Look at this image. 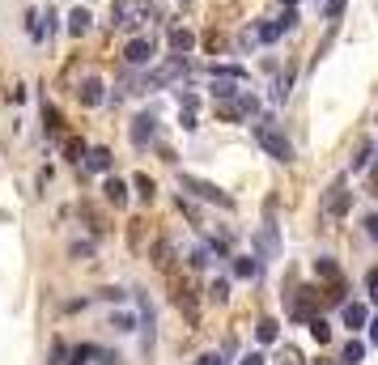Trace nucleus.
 <instances>
[{
  "mask_svg": "<svg viewBox=\"0 0 378 365\" xmlns=\"http://www.w3.org/2000/svg\"><path fill=\"white\" fill-rule=\"evenodd\" d=\"M255 140H259L268 153H272L277 162H293V144H289V140H285L272 124H268V119H263V124H255Z\"/></svg>",
  "mask_w": 378,
  "mask_h": 365,
  "instance_id": "f257e3e1",
  "label": "nucleus"
},
{
  "mask_svg": "<svg viewBox=\"0 0 378 365\" xmlns=\"http://www.w3.org/2000/svg\"><path fill=\"white\" fill-rule=\"evenodd\" d=\"M140 17H149V0H115L111 22H115L119 30H132V26H140Z\"/></svg>",
  "mask_w": 378,
  "mask_h": 365,
  "instance_id": "f03ea898",
  "label": "nucleus"
},
{
  "mask_svg": "<svg viewBox=\"0 0 378 365\" xmlns=\"http://www.w3.org/2000/svg\"><path fill=\"white\" fill-rule=\"evenodd\" d=\"M183 187L191 191V195H200V200H208V204H221V208H234V200L221 191V187H212V183H204V179H191V174H183Z\"/></svg>",
  "mask_w": 378,
  "mask_h": 365,
  "instance_id": "7ed1b4c3",
  "label": "nucleus"
},
{
  "mask_svg": "<svg viewBox=\"0 0 378 365\" xmlns=\"http://www.w3.org/2000/svg\"><path fill=\"white\" fill-rule=\"evenodd\" d=\"M149 60H153V38H145V34H140V38H128L124 64H128V68H145Z\"/></svg>",
  "mask_w": 378,
  "mask_h": 365,
  "instance_id": "20e7f679",
  "label": "nucleus"
},
{
  "mask_svg": "<svg viewBox=\"0 0 378 365\" xmlns=\"http://www.w3.org/2000/svg\"><path fill=\"white\" fill-rule=\"evenodd\" d=\"M323 213H328V217H344L349 213V187H344V179H336L328 187V195H323Z\"/></svg>",
  "mask_w": 378,
  "mask_h": 365,
  "instance_id": "39448f33",
  "label": "nucleus"
},
{
  "mask_svg": "<svg viewBox=\"0 0 378 365\" xmlns=\"http://www.w3.org/2000/svg\"><path fill=\"white\" fill-rule=\"evenodd\" d=\"M293 22H298V13H293V9H285V17H277V22H263L255 38H259V43H277V38H281V34H285Z\"/></svg>",
  "mask_w": 378,
  "mask_h": 365,
  "instance_id": "423d86ee",
  "label": "nucleus"
},
{
  "mask_svg": "<svg viewBox=\"0 0 378 365\" xmlns=\"http://www.w3.org/2000/svg\"><path fill=\"white\" fill-rule=\"evenodd\" d=\"M340 319H344V327H353V332H361V327L370 323V310H365L361 301H344V310H340Z\"/></svg>",
  "mask_w": 378,
  "mask_h": 365,
  "instance_id": "0eeeda50",
  "label": "nucleus"
},
{
  "mask_svg": "<svg viewBox=\"0 0 378 365\" xmlns=\"http://www.w3.org/2000/svg\"><path fill=\"white\" fill-rule=\"evenodd\" d=\"M149 140H153V115H136V119H132V144L145 149Z\"/></svg>",
  "mask_w": 378,
  "mask_h": 365,
  "instance_id": "6e6552de",
  "label": "nucleus"
},
{
  "mask_svg": "<svg viewBox=\"0 0 378 365\" xmlns=\"http://www.w3.org/2000/svg\"><path fill=\"white\" fill-rule=\"evenodd\" d=\"M102 98H106V85H102L98 77H89V81L81 85V107H102Z\"/></svg>",
  "mask_w": 378,
  "mask_h": 365,
  "instance_id": "1a4fd4ad",
  "label": "nucleus"
},
{
  "mask_svg": "<svg viewBox=\"0 0 378 365\" xmlns=\"http://www.w3.org/2000/svg\"><path fill=\"white\" fill-rule=\"evenodd\" d=\"M238 85H242V81H230V77H212V98H217V102H230L234 94H242Z\"/></svg>",
  "mask_w": 378,
  "mask_h": 365,
  "instance_id": "9d476101",
  "label": "nucleus"
},
{
  "mask_svg": "<svg viewBox=\"0 0 378 365\" xmlns=\"http://www.w3.org/2000/svg\"><path fill=\"white\" fill-rule=\"evenodd\" d=\"M170 47L179 51V56H187V51L196 47V34H191V30H183V26H175V30H170Z\"/></svg>",
  "mask_w": 378,
  "mask_h": 365,
  "instance_id": "9b49d317",
  "label": "nucleus"
},
{
  "mask_svg": "<svg viewBox=\"0 0 378 365\" xmlns=\"http://www.w3.org/2000/svg\"><path fill=\"white\" fill-rule=\"evenodd\" d=\"M314 272H319L323 281L340 285V268H336V259H328V255H319V259H314Z\"/></svg>",
  "mask_w": 378,
  "mask_h": 365,
  "instance_id": "f8f14e48",
  "label": "nucleus"
},
{
  "mask_svg": "<svg viewBox=\"0 0 378 365\" xmlns=\"http://www.w3.org/2000/svg\"><path fill=\"white\" fill-rule=\"evenodd\" d=\"M106 200H111L115 208H124V204H128V183H119V179H106Z\"/></svg>",
  "mask_w": 378,
  "mask_h": 365,
  "instance_id": "ddd939ff",
  "label": "nucleus"
},
{
  "mask_svg": "<svg viewBox=\"0 0 378 365\" xmlns=\"http://www.w3.org/2000/svg\"><path fill=\"white\" fill-rule=\"evenodd\" d=\"M94 174H102V170H111V149H89V162H85Z\"/></svg>",
  "mask_w": 378,
  "mask_h": 365,
  "instance_id": "4468645a",
  "label": "nucleus"
},
{
  "mask_svg": "<svg viewBox=\"0 0 378 365\" xmlns=\"http://www.w3.org/2000/svg\"><path fill=\"white\" fill-rule=\"evenodd\" d=\"M234 276H242V281H255L259 276V259H234Z\"/></svg>",
  "mask_w": 378,
  "mask_h": 365,
  "instance_id": "2eb2a0df",
  "label": "nucleus"
},
{
  "mask_svg": "<svg viewBox=\"0 0 378 365\" xmlns=\"http://www.w3.org/2000/svg\"><path fill=\"white\" fill-rule=\"evenodd\" d=\"M255 336H259V344H272V340L281 336V323H277V319H259V327H255Z\"/></svg>",
  "mask_w": 378,
  "mask_h": 365,
  "instance_id": "dca6fc26",
  "label": "nucleus"
},
{
  "mask_svg": "<svg viewBox=\"0 0 378 365\" xmlns=\"http://www.w3.org/2000/svg\"><path fill=\"white\" fill-rule=\"evenodd\" d=\"M89 30V9H73L68 13V34H85Z\"/></svg>",
  "mask_w": 378,
  "mask_h": 365,
  "instance_id": "f3484780",
  "label": "nucleus"
},
{
  "mask_svg": "<svg viewBox=\"0 0 378 365\" xmlns=\"http://www.w3.org/2000/svg\"><path fill=\"white\" fill-rule=\"evenodd\" d=\"M212 77H230V81H247V68H242V64H217V68H212Z\"/></svg>",
  "mask_w": 378,
  "mask_h": 365,
  "instance_id": "a211bd4d",
  "label": "nucleus"
},
{
  "mask_svg": "<svg viewBox=\"0 0 378 365\" xmlns=\"http://www.w3.org/2000/svg\"><path fill=\"white\" fill-rule=\"evenodd\" d=\"M361 357H365V344H361V340H349V344H344V357H340V361H344V365H357Z\"/></svg>",
  "mask_w": 378,
  "mask_h": 365,
  "instance_id": "6ab92c4d",
  "label": "nucleus"
},
{
  "mask_svg": "<svg viewBox=\"0 0 378 365\" xmlns=\"http://www.w3.org/2000/svg\"><path fill=\"white\" fill-rule=\"evenodd\" d=\"M212 264V246H196L191 251V268H208Z\"/></svg>",
  "mask_w": 378,
  "mask_h": 365,
  "instance_id": "aec40b11",
  "label": "nucleus"
},
{
  "mask_svg": "<svg viewBox=\"0 0 378 365\" xmlns=\"http://www.w3.org/2000/svg\"><path fill=\"white\" fill-rule=\"evenodd\" d=\"M310 336H314L319 344H328V340H332V327L323 323V319H310Z\"/></svg>",
  "mask_w": 378,
  "mask_h": 365,
  "instance_id": "412c9836",
  "label": "nucleus"
},
{
  "mask_svg": "<svg viewBox=\"0 0 378 365\" xmlns=\"http://www.w3.org/2000/svg\"><path fill=\"white\" fill-rule=\"evenodd\" d=\"M370 153H374V144H361V149H357V158H353V170H357V174L370 166Z\"/></svg>",
  "mask_w": 378,
  "mask_h": 365,
  "instance_id": "4be33fe9",
  "label": "nucleus"
},
{
  "mask_svg": "<svg viewBox=\"0 0 378 365\" xmlns=\"http://www.w3.org/2000/svg\"><path fill=\"white\" fill-rule=\"evenodd\" d=\"M259 251H263V255H277V234H272V230L259 234Z\"/></svg>",
  "mask_w": 378,
  "mask_h": 365,
  "instance_id": "5701e85b",
  "label": "nucleus"
},
{
  "mask_svg": "<svg viewBox=\"0 0 378 365\" xmlns=\"http://www.w3.org/2000/svg\"><path fill=\"white\" fill-rule=\"evenodd\" d=\"M26 34H30V38H43V22H38V13H26Z\"/></svg>",
  "mask_w": 378,
  "mask_h": 365,
  "instance_id": "b1692460",
  "label": "nucleus"
},
{
  "mask_svg": "<svg viewBox=\"0 0 378 365\" xmlns=\"http://www.w3.org/2000/svg\"><path fill=\"white\" fill-rule=\"evenodd\" d=\"M136 191H140L145 200H153V179H149V174H136Z\"/></svg>",
  "mask_w": 378,
  "mask_h": 365,
  "instance_id": "393cba45",
  "label": "nucleus"
},
{
  "mask_svg": "<svg viewBox=\"0 0 378 365\" xmlns=\"http://www.w3.org/2000/svg\"><path fill=\"white\" fill-rule=\"evenodd\" d=\"M208 293H212V301H226V297H230V285H226V281H217Z\"/></svg>",
  "mask_w": 378,
  "mask_h": 365,
  "instance_id": "a878e982",
  "label": "nucleus"
},
{
  "mask_svg": "<svg viewBox=\"0 0 378 365\" xmlns=\"http://www.w3.org/2000/svg\"><path fill=\"white\" fill-rule=\"evenodd\" d=\"M365 234H370V238H378V213H370V217H365Z\"/></svg>",
  "mask_w": 378,
  "mask_h": 365,
  "instance_id": "bb28decb",
  "label": "nucleus"
},
{
  "mask_svg": "<svg viewBox=\"0 0 378 365\" xmlns=\"http://www.w3.org/2000/svg\"><path fill=\"white\" fill-rule=\"evenodd\" d=\"M196 365H221V357H217V352H204V357H200Z\"/></svg>",
  "mask_w": 378,
  "mask_h": 365,
  "instance_id": "cd10ccee",
  "label": "nucleus"
},
{
  "mask_svg": "<svg viewBox=\"0 0 378 365\" xmlns=\"http://www.w3.org/2000/svg\"><path fill=\"white\" fill-rule=\"evenodd\" d=\"M370 297L378 301V272H370Z\"/></svg>",
  "mask_w": 378,
  "mask_h": 365,
  "instance_id": "c85d7f7f",
  "label": "nucleus"
},
{
  "mask_svg": "<svg viewBox=\"0 0 378 365\" xmlns=\"http://www.w3.org/2000/svg\"><path fill=\"white\" fill-rule=\"evenodd\" d=\"M365 327H370V344H378V319H370Z\"/></svg>",
  "mask_w": 378,
  "mask_h": 365,
  "instance_id": "c756f323",
  "label": "nucleus"
},
{
  "mask_svg": "<svg viewBox=\"0 0 378 365\" xmlns=\"http://www.w3.org/2000/svg\"><path fill=\"white\" fill-rule=\"evenodd\" d=\"M242 365H263V357H259V352H251V357H242Z\"/></svg>",
  "mask_w": 378,
  "mask_h": 365,
  "instance_id": "7c9ffc66",
  "label": "nucleus"
},
{
  "mask_svg": "<svg viewBox=\"0 0 378 365\" xmlns=\"http://www.w3.org/2000/svg\"><path fill=\"white\" fill-rule=\"evenodd\" d=\"M281 365H302V357H298V352H285V361H281Z\"/></svg>",
  "mask_w": 378,
  "mask_h": 365,
  "instance_id": "2f4dec72",
  "label": "nucleus"
},
{
  "mask_svg": "<svg viewBox=\"0 0 378 365\" xmlns=\"http://www.w3.org/2000/svg\"><path fill=\"white\" fill-rule=\"evenodd\" d=\"M281 5H289V9H293V5H298V0H281Z\"/></svg>",
  "mask_w": 378,
  "mask_h": 365,
  "instance_id": "473e14b6",
  "label": "nucleus"
}]
</instances>
